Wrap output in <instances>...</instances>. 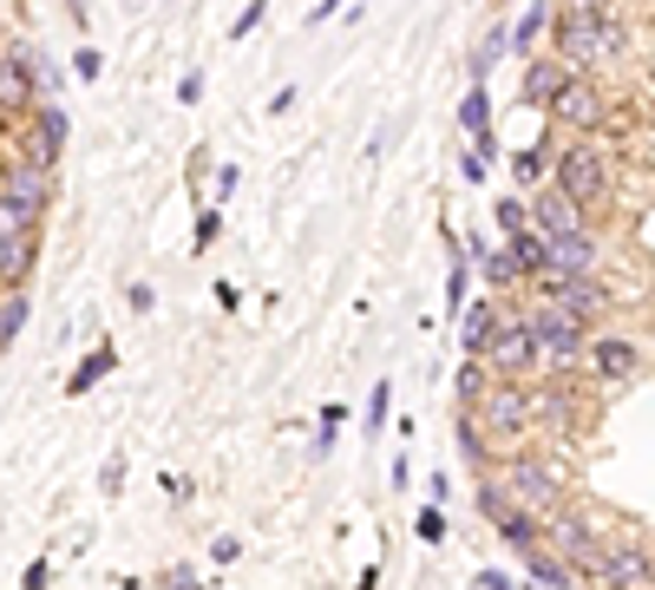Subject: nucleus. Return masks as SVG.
Wrapping results in <instances>:
<instances>
[{"mask_svg":"<svg viewBox=\"0 0 655 590\" xmlns=\"http://www.w3.org/2000/svg\"><path fill=\"white\" fill-rule=\"evenodd\" d=\"M538 295H544V302H557V308H571V315H583V322H596V315H603V302H610L596 276H557V269H551V276H538Z\"/></svg>","mask_w":655,"mask_h":590,"instance_id":"nucleus-11","label":"nucleus"},{"mask_svg":"<svg viewBox=\"0 0 655 590\" xmlns=\"http://www.w3.org/2000/svg\"><path fill=\"white\" fill-rule=\"evenodd\" d=\"M27 125H33V132H27V157L53 171V164H60V151H66V139H73V119H66L60 105H33V112H27Z\"/></svg>","mask_w":655,"mask_h":590,"instance_id":"nucleus-13","label":"nucleus"},{"mask_svg":"<svg viewBox=\"0 0 655 590\" xmlns=\"http://www.w3.org/2000/svg\"><path fill=\"white\" fill-rule=\"evenodd\" d=\"M47 578H53V564L40 558V564H27V578H20V590H47Z\"/></svg>","mask_w":655,"mask_h":590,"instance_id":"nucleus-47","label":"nucleus"},{"mask_svg":"<svg viewBox=\"0 0 655 590\" xmlns=\"http://www.w3.org/2000/svg\"><path fill=\"white\" fill-rule=\"evenodd\" d=\"M99 67H105V60H99V47H79L73 73H79V79H99Z\"/></svg>","mask_w":655,"mask_h":590,"instance_id":"nucleus-44","label":"nucleus"},{"mask_svg":"<svg viewBox=\"0 0 655 590\" xmlns=\"http://www.w3.org/2000/svg\"><path fill=\"white\" fill-rule=\"evenodd\" d=\"M263 7H269V0H249V7H243V13L229 20V40H249V33L263 27Z\"/></svg>","mask_w":655,"mask_h":590,"instance_id":"nucleus-39","label":"nucleus"},{"mask_svg":"<svg viewBox=\"0 0 655 590\" xmlns=\"http://www.w3.org/2000/svg\"><path fill=\"white\" fill-rule=\"evenodd\" d=\"M459 125H465V139H472V151L492 164L499 157V132H492V92L485 85H465V99H459Z\"/></svg>","mask_w":655,"mask_h":590,"instance_id":"nucleus-16","label":"nucleus"},{"mask_svg":"<svg viewBox=\"0 0 655 590\" xmlns=\"http://www.w3.org/2000/svg\"><path fill=\"white\" fill-rule=\"evenodd\" d=\"M544 112H551V125H564V132H577V139H596V132H603V119H610L603 85H596L590 73H571V79H564V92H557Z\"/></svg>","mask_w":655,"mask_h":590,"instance_id":"nucleus-5","label":"nucleus"},{"mask_svg":"<svg viewBox=\"0 0 655 590\" xmlns=\"http://www.w3.org/2000/svg\"><path fill=\"white\" fill-rule=\"evenodd\" d=\"M511 230H531V204L524 197H499V236H511Z\"/></svg>","mask_w":655,"mask_h":590,"instance_id":"nucleus-35","label":"nucleus"},{"mask_svg":"<svg viewBox=\"0 0 655 590\" xmlns=\"http://www.w3.org/2000/svg\"><path fill=\"white\" fill-rule=\"evenodd\" d=\"M413 531H420V545H439V538H446V512H439V506H427V512L413 518Z\"/></svg>","mask_w":655,"mask_h":590,"instance_id":"nucleus-40","label":"nucleus"},{"mask_svg":"<svg viewBox=\"0 0 655 590\" xmlns=\"http://www.w3.org/2000/svg\"><path fill=\"white\" fill-rule=\"evenodd\" d=\"M105 374H119V348H92V355H85V362H79L73 368V380H66V394H92V387H99V380H105Z\"/></svg>","mask_w":655,"mask_h":590,"instance_id":"nucleus-26","label":"nucleus"},{"mask_svg":"<svg viewBox=\"0 0 655 590\" xmlns=\"http://www.w3.org/2000/svg\"><path fill=\"white\" fill-rule=\"evenodd\" d=\"M544 250H551V269L557 276H596V236H564V243H544Z\"/></svg>","mask_w":655,"mask_h":590,"instance_id":"nucleus-19","label":"nucleus"},{"mask_svg":"<svg viewBox=\"0 0 655 590\" xmlns=\"http://www.w3.org/2000/svg\"><path fill=\"white\" fill-rule=\"evenodd\" d=\"M119 486H125V459H119V452H112V459H105V466H99V492H119Z\"/></svg>","mask_w":655,"mask_h":590,"instance_id":"nucleus-42","label":"nucleus"},{"mask_svg":"<svg viewBox=\"0 0 655 590\" xmlns=\"http://www.w3.org/2000/svg\"><path fill=\"white\" fill-rule=\"evenodd\" d=\"M492 374H505V380H518V374L538 368V348H531V328H524V315H499V328H492V342H485V355H479Z\"/></svg>","mask_w":655,"mask_h":590,"instance_id":"nucleus-9","label":"nucleus"},{"mask_svg":"<svg viewBox=\"0 0 655 590\" xmlns=\"http://www.w3.org/2000/svg\"><path fill=\"white\" fill-rule=\"evenodd\" d=\"M289 105H295V85H283V92H269V119H283Z\"/></svg>","mask_w":655,"mask_h":590,"instance_id":"nucleus-49","label":"nucleus"},{"mask_svg":"<svg viewBox=\"0 0 655 590\" xmlns=\"http://www.w3.org/2000/svg\"><path fill=\"white\" fill-rule=\"evenodd\" d=\"M0 132H7V119H0Z\"/></svg>","mask_w":655,"mask_h":590,"instance_id":"nucleus-51","label":"nucleus"},{"mask_svg":"<svg viewBox=\"0 0 655 590\" xmlns=\"http://www.w3.org/2000/svg\"><path fill=\"white\" fill-rule=\"evenodd\" d=\"M505 492H511V499H524V512L544 518V512H557V506H564V472H557L551 459H531V452H524V459H511Z\"/></svg>","mask_w":655,"mask_h":590,"instance_id":"nucleus-7","label":"nucleus"},{"mask_svg":"<svg viewBox=\"0 0 655 590\" xmlns=\"http://www.w3.org/2000/svg\"><path fill=\"white\" fill-rule=\"evenodd\" d=\"M551 13H557L551 0H531V7L518 13V27H511V53H531V47L551 33Z\"/></svg>","mask_w":655,"mask_h":590,"instance_id":"nucleus-25","label":"nucleus"},{"mask_svg":"<svg viewBox=\"0 0 655 590\" xmlns=\"http://www.w3.org/2000/svg\"><path fill=\"white\" fill-rule=\"evenodd\" d=\"M583 362L603 374V380H630V374L643 368V348H636L630 335H590V342H583Z\"/></svg>","mask_w":655,"mask_h":590,"instance_id":"nucleus-15","label":"nucleus"},{"mask_svg":"<svg viewBox=\"0 0 655 590\" xmlns=\"http://www.w3.org/2000/svg\"><path fill=\"white\" fill-rule=\"evenodd\" d=\"M335 434H341V400H328V407H321V420H315V452H328Z\"/></svg>","mask_w":655,"mask_h":590,"instance_id":"nucleus-36","label":"nucleus"},{"mask_svg":"<svg viewBox=\"0 0 655 590\" xmlns=\"http://www.w3.org/2000/svg\"><path fill=\"white\" fill-rule=\"evenodd\" d=\"M479 269H485V283H492V295L518 289V263H511V250H485V256H479Z\"/></svg>","mask_w":655,"mask_h":590,"instance_id":"nucleus-32","label":"nucleus"},{"mask_svg":"<svg viewBox=\"0 0 655 590\" xmlns=\"http://www.w3.org/2000/svg\"><path fill=\"white\" fill-rule=\"evenodd\" d=\"M459 348L465 355H485V342H492V328H499V302H472V308H459Z\"/></svg>","mask_w":655,"mask_h":590,"instance_id":"nucleus-24","label":"nucleus"},{"mask_svg":"<svg viewBox=\"0 0 655 590\" xmlns=\"http://www.w3.org/2000/svg\"><path fill=\"white\" fill-rule=\"evenodd\" d=\"M610 157H603V145L596 139H571V145L551 157V184L577 204V211H596V204H610Z\"/></svg>","mask_w":655,"mask_h":590,"instance_id":"nucleus-2","label":"nucleus"},{"mask_svg":"<svg viewBox=\"0 0 655 590\" xmlns=\"http://www.w3.org/2000/svg\"><path fill=\"white\" fill-rule=\"evenodd\" d=\"M524 571H531V584L538 590H571L577 584V571H571V558H557V551H524Z\"/></svg>","mask_w":655,"mask_h":590,"instance_id":"nucleus-23","label":"nucleus"},{"mask_svg":"<svg viewBox=\"0 0 655 590\" xmlns=\"http://www.w3.org/2000/svg\"><path fill=\"white\" fill-rule=\"evenodd\" d=\"M492 387V368L479 362V355H465V368H459V380H452V394H459V407H472L479 394Z\"/></svg>","mask_w":655,"mask_h":590,"instance_id":"nucleus-31","label":"nucleus"},{"mask_svg":"<svg viewBox=\"0 0 655 590\" xmlns=\"http://www.w3.org/2000/svg\"><path fill=\"white\" fill-rule=\"evenodd\" d=\"M479 590H518L511 578H499V571H479Z\"/></svg>","mask_w":655,"mask_h":590,"instance_id":"nucleus-50","label":"nucleus"},{"mask_svg":"<svg viewBox=\"0 0 655 590\" xmlns=\"http://www.w3.org/2000/svg\"><path fill=\"white\" fill-rule=\"evenodd\" d=\"M0 197H13V204H27L33 217H47V204H53V171L33 164V157H20V164L0 171Z\"/></svg>","mask_w":655,"mask_h":590,"instance_id":"nucleus-12","label":"nucleus"},{"mask_svg":"<svg viewBox=\"0 0 655 590\" xmlns=\"http://www.w3.org/2000/svg\"><path fill=\"white\" fill-rule=\"evenodd\" d=\"M472 414H479V427L492 434V440H518L524 427H531V394L505 380V374H492V387L472 400Z\"/></svg>","mask_w":655,"mask_h":590,"instance_id":"nucleus-6","label":"nucleus"},{"mask_svg":"<svg viewBox=\"0 0 655 590\" xmlns=\"http://www.w3.org/2000/svg\"><path fill=\"white\" fill-rule=\"evenodd\" d=\"M551 33H557V60H564L571 73H596L603 60H623V27H616V13L596 7V0H564V7L551 13Z\"/></svg>","mask_w":655,"mask_h":590,"instance_id":"nucleus-1","label":"nucleus"},{"mask_svg":"<svg viewBox=\"0 0 655 590\" xmlns=\"http://www.w3.org/2000/svg\"><path fill=\"white\" fill-rule=\"evenodd\" d=\"M387 407H393V387L380 380V387L367 394V434H380V427H387Z\"/></svg>","mask_w":655,"mask_h":590,"instance_id":"nucleus-37","label":"nucleus"},{"mask_svg":"<svg viewBox=\"0 0 655 590\" xmlns=\"http://www.w3.org/2000/svg\"><path fill=\"white\" fill-rule=\"evenodd\" d=\"M531 394V427H544L551 440H571L577 434V400L571 387H524Z\"/></svg>","mask_w":655,"mask_h":590,"instance_id":"nucleus-14","label":"nucleus"},{"mask_svg":"<svg viewBox=\"0 0 655 590\" xmlns=\"http://www.w3.org/2000/svg\"><path fill=\"white\" fill-rule=\"evenodd\" d=\"M459 452H465L472 466H485V459H492V434L479 427V414H472V407H459Z\"/></svg>","mask_w":655,"mask_h":590,"instance_id":"nucleus-28","label":"nucleus"},{"mask_svg":"<svg viewBox=\"0 0 655 590\" xmlns=\"http://www.w3.org/2000/svg\"><path fill=\"white\" fill-rule=\"evenodd\" d=\"M531 230L544 236V243H564V236H590V223H583V211L557 191V184H544L538 197H531Z\"/></svg>","mask_w":655,"mask_h":590,"instance_id":"nucleus-10","label":"nucleus"},{"mask_svg":"<svg viewBox=\"0 0 655 590\" xmlns=\"http://www.w3.org/2000/svg\"><path fill=\"white\" fill-rule=\"evenodd\" d=\"M524 328H531V348H538V362L544 368H577L583 362V342H590V322L571 315V308H557V302H538L531 315H524Z\"/></svg>","mask_w":655,"mask_h":590,"instance_id":"nucleus-4","label":"nucleus"},{"mask_svg":"<svg viewBox=\"0 0 655 590\" xmlns=\"http://www.w3.org/2000/svg\"><path fill=\"white\" fill-rule=\"evenodd\" d=\"M27 276H33V236L0 243V289H27Z\"/></svg>","mask_w":655,"mask_h":590,"instance_id":"nucleus-27","label":"nucleus"},{"mask_svg":"<svg viewBox=\"0 0 655 590\" xmlns=\"http://www.w3.org/2000/svg\"><path fill=\"white\" fill-rule=\"evenodd\" d=\"M492 525H499V538H505V545L518 551V558L544 545V518H538V512H518V506H505V512L492 518Z\"/></svg>","mask_w":655,"mask_h":590,"instance_id":"nucleus-21","label":"nucleus"},{"mask_svg":"<svg viewBox=\"0 0 655 590\" xmlns=\"http://www.w3.org/2000/svg\"><path fill=\"white\" fill-rule=\"evenodd\" d=\"M544 545H551L557 558H571V564H577L583 551H596L603 538L590 531V518H577V512H564V506H557V512H544Z\"/></svg>","mask_w":655,"mask_h":590,"instance_id":"nucleus-17","label":"nucleus"},{"mask_svg":"<svg viewBox=\"0 0 655 590\" xmlns=\"http://www.w3.org/2000/svg\"><path fill=\"white\" fill-rule=\"evenodd\" d=\"M564 79H571V67H564L557 53H538V60L524 67V85H518V92H524V105H551V99L564 92Z\"/></svg>","mask_w":655,"mask_h":590,"instance_id":"nucleus-18","label":"nucleus"},{"mask_svg":"<svg viewBox=\"0 0 655 590\" xmlns=\"http://www.w3.org/2000/svg\"><path fill=\"white\" fill-rule=\"evenodd\" d=\"M40 230V217L27 211V204H13V197H0V243H27Z\"/></svg>","mask_w":655,"mask_h":590,"instance_id":"nucleus-29","label":"nucleus"},{"mask_svg":"<svg viewBox=\"0 0 655 590\" xmlns=\"http://www.w3.org/2000/svg\"><path fill=\"white\" fill-rule=\"evenodd\" d=\"M40 105V53L7 47L0 53V119H27Z\"/></svg>","mask_w":655,"mask_h":590,"instance_id":"nucleus-8","label":"nucleus"},{"mask_svg":"<svg viewBox=\"0 0 655 590\" xmlns=\"http://www.w3.org/2000/svg\"><path fill=\"white\" fill-rule=\"evenodd\" d=\"M177 99H184V105H197V99H204V73H184V79H177Z\"/></svg>","mask_w":655,"mask_h":590,"instance_id":"nucleus-46","label":"nucleus"},{"mask_svg":"<svg viewBox=\"0 0 655 590\" xmlns=\"http://www.w3.org/2000/svg\"><path fill=\"white\" fill-rule=\"evenodd\" d=\"M505 53H511V27L499 20V27H485V40L472 47V60H465V79H472V85H485V79H492V67H499Z\"/></svg>","mask_w":655,"mask_h":590,"instance_id":"nucleus-22","label":"nucleus"},{"mask_svg":"<svg viewBox=\"0 0 655 590\" xmlns=\"http://www.w3.org/2000/svg\"><path fill=\"white\" fill-rule=\"evenodd\" d=\"M465 283H472V276H465L459 243H452V269H446V315H459V308H465Z\"/></svg>","mask_w":655,"mask_h":590,"instance_id":"nucleus-34","label":"nucleus"},{"mask_svg":"<svg viewBox=\"0 0 655 590\" xmlns=\"http://www.w3.org/2000/svg\"><path fill=\"white\" fill-rule=\"evenodd\" d=\"M20 328H27V289H0V348H13Z\"/></svg>","mask_w":655,"mask_h":590,"instance_id":"nucleus-30","label":"nucleus"},{"mask_svg":"<svg viewBox=\"0 0 655 590\" xmlns=\"http://www.w3.org/2000/svg\"><path fill=\"white\" fill-rule=\"evenodd\" d=\"M125 295H132V308H139V315L157 308V289H151V283H125Z\"/></svg>","mask_w":655,"mask_h":590,"instance_id":"nucleus-45","label":"nucleus"},{"mask_svg":"<svg viewBox=\"0 0 655 590\" xmlns=\"http://www.w3.org/2000/svg\"><path fill=\"white\" fill-rule=\"evenodd\" d=\"M236 177H243L236 164H217V204H223V197H236Z\"/></svg>","mask_w":655,"mask_h":590,"instance_id":"nucleus-48","label":"nucleus"},{"mask_svg":"<svg viewBox=\"0 0 655 590\" xmlns=\"http://www.w3.org/2000/svg\"><path fill=\"white\" fill-rule=\"evenodd\" d=\"M511 171H518V184H544V151H518Z\"/></svg>","mask_w":655,"mask_h":590,"instance_id":"nucleus-38","label":"nucleus"},{"mask_svg":"<svg viewBox=\"0 0 655 590\" xmlns=\"http://www.w3.org/2000/svg\"><path fill=\"white\" fill-rule=\"evenodd\" d=\"M505 506H511V492L499 486V479H485V486H479V512H485V518H499Z\"/></svg>","mask_w":655,"mask_h":590,"instance_id":"nucleus-41","label":"nucleus"},{"mask_svg":"<svg viewBox=\"0 0 655 590\" xmlns=\"http://www.w3.org/2000/svg\"><path fill=\"white\" fill-rule=\"evenodd\" d=\"M485 171H492V164H485L479 151H465V157H459V177H465V184H485Z\"/></svg>","mask_w":655,"mask_h":590,"instance_id":"nucleus-43","label":"nucleus"},{"mask_svg":"<svg viewBox=\"0 0 655 590\" xmlns=\"http://www.w3.org/2000/svg\"><path fill=\"white\" fill-rule=\"evenodd\" d=\"M577 571L596 590H655V551L649 545H636V538H616V545L583 551Z\"/></svg>","mask_w":655,"mask_h":590,"instance_id":"nucleus-3","label":"nucleus"},{"mask_svg":"<svg viewBox=\"0 0 655 590\" xmlns=\"http://www.w3.org/2000/svg\"><path fill=\"white\" fill-rule=\"evenodd\" d=\"M217 236H223V204H204V211H197V230H191V250L204 256Z\"/></svg>","mask_w":655,"mask_h":590,"instance_id":"nucleus-33","label":"nucleus"},{"mask_svg":"<svg viewBox=\"0 0 655 590\" xmlns=\"http://www.w3.org/2000/svg\"><path fill=\"white\" fill-rule=\"evenodd\" d=\"M505 250H511V263H518V283H538V276L551 269V250H544V236H538V230H511Z\"/></svg>","mask_w":655,"mask_h":590,"instance_id":"nucleus-20","label":"nucleus"}]
</instances>
